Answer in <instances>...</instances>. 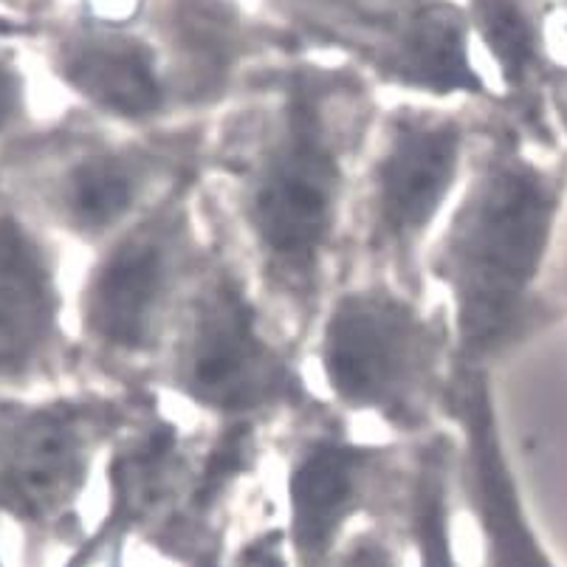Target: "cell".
I'll list each match as a JSON object with an SVG mask.
<instances>
[{
  "instance_id": "obj_15",
  "label": "cell",
  "mask_w": 567,
  "mask_h": 567,
  "mask_svg": "<svg viewBox=\"0 0 567 567\" xmlns=\"http://www.w3.org/2000/svg\"><path fill=\"white\" fill-rule=\"evenodd\" d=\"M446 492V450H441V443H432L421 455L410 494L412 534L421 550V567H457L450 539Z\"/></svg>"
},
{
  "instance_id": "obj_20",
  "label": "cell",
  "mask_w": 567,
  "mask_h": 567,
  "mask_svg": "<svg viewBox=\"0 0 567 567\" xmlns=\"http://www.w3.org/2000/svg\"><path fill=\"white\" fill-rule=\"evenodd\" d=\"M14 111V82L0 71V125L12 116Z\"/></svg>"
},
{
  "instance_id": "obj_16",
  "label": "cell",
  "mask_w": 567,
  "mask_h": 567,
  "mask_svg": "<svg viewBox=\"0 0 567 567\" xmlns=\"http://www.w3.org/2000/svg\"><path fill=\"white\" fill-rule=\"evenodd\" d=\"M474 20L505 80L512 85L525 82V76L534 71L539 49H536L534 23L523 3L519 0H474Z\"/></svg>"
},
{
  "instance_id": "obj_21",
  "label": "cell",
  "mask_w": 567,
  "mask_h": 567,
  "mask_svg": "<svg viewBox=\"0 0 567 567\" xmlns=\"http://www.w3.org/2000/svg\"><path fill=\"white\" fill-rule=\"evenodd\" d=\"M195 567H220V565L215 561V556H200V559L195 561Z\"/></svg>"
},
{
  "instance_id": "obj_8",
  "label": "cell",
  "mask_w": 567,
  "mask_h": 567,
  "mask_svg": "<svg viewBox=\"0 0 567 567\" xmlns=\"http://www.w3.org/2000/svg\"><path fill=\"white\" fill-rule=\"evenodd\" d=\"M386 452L324 435L308 443L288 474L291 543L302 567H319L353 514L368 505Z\"/></svg>"
},
{
  "instance_id": "obj_19",
  "label": "cell",
  "mask_w": 567,
  "mask_h": 567,
  "mask_svg": "<svg viewBox=\"0 0 567 567\" xmlns=\"http://www.w3.org/2000/svg\"><path fill=\"white\" fill-rule=\"evenodd\" d=\"M244 567H288L286 556H282V534L271 530V534L260 536L246 548Z\"/></svg>"
},
{
  "instance_id": "obj_4",
  "label": "cell",
  "mask_w": 567,
  "mask_h": 567,
  "mask_svg": "<svg viewBox=\"0 0 567 567\" xmlns=\"http://www.w3.org/2000/svg\"><path fill=\"white\" fill-rule=\"evenodd\" d=\"M173 384L193 404L235 421L311 401L286 353L262 337L249 293L226 271L195 293L173 348Z\"/></svg>"
},
{
  "instance_id": "obj_9",
  "label": "cell",
  "mask_w": 567,
  "mask_h": 567,
  "mask_svg": "<svg viewBox=\"0 0 567 567\" xmlns=\"http://www.w3.org/2000/svg\"><path fill=\"white\" fill-rule=\"evenodd\" d=\"M452 406L468 437L472 499L486 534L488 567H554L530 534L514 477L505 466L486 381L481 375L463 379L452 393Z\"/></svg>"
},
{
  "instance_id": "obj_1",
  "label": "cell",
  "mask_w": 567,
  "mask_h": 567,
  "mask_svg": "<svg viewBox=\"0 0 567 567\" xmlns=\"http://www.w3.org/2000/svg\"><path fill=\"white\" fill-rule=\"evenodd\" d=\"M559 198L539 169L499 158L477 175L437 251L455 300L461 353H494L517 331L528 288L548 251Z\"/></svg>"
},
{
  "instance_id": "obj_14",
  "label": "cell",
  "mask_w": 567,
  "mask_h": 567,
  "mask_svg": "<svg viewBox=\"0 0 567 567\" xmlns=\"http://www.w3.org/2000/svg\"><path fill=\"white\" fill-rule=\"evenodd\" d=\"M399 80L432 94L481 91L466 49V23L450 7H430L417 12L399 34L393 54Z\"/></svg>"
},
{
  "instance_id": "obj_11",
  "label": "cell",
  "mask_w": 567,
  "mask_h": 567,
  "mask_svg": "<svg viewBox=\"0 0 567 567\" xmlns=\"http://www.w3.org/2000/svg\"><path fill=\"white\" fill-rule=\"evenodd\" d=\"M60 71L87 102L113 116H156L167 102L153 51L122 34H87L74 40L63 51Z\"/></svg>"
},
{
  "instance_id": "obj_6",
  "label": "cell",
  "mask_w": 567,
  "mask_h": 567,
  "mask_svg": "<svg viewBox=\"0 0 567 567\" xmlns=\"http://www.w3.org/2000/svg\"><path fill=\"white\" fill-rule=\"evenodd\" d=\"M131 417L113 399L56 401L0 415V508L45 519L69 512L85 488L100 443Z\"/></svg>"
},
{
  "instance_id": "obj_18",
  "label": "cell",
  "mask_w": 567,
  "mask_h": 567,
  "mask_svg": "<svg viewBox=\"0 0 567 567\" xmlns=\"http://www.w3.org/2000/svg\"><path fill=\"white\" fill-rule=\"evenodd\" d=\"M337 567H399L393 550L386 548L375 536H362L348 554L339 559Z\"/></svg>"
},
{
  "instance_id": "obj_7",
  "label": "cell",
  "mask_w": 567,
  "mask_h": 567,
  "mask_svg": "<svg viewBox=\"0 0 567 567\" xmlns=\"http://www.w3.org/2000/svg\"><path fill=\"white\" fill-rule=\"evenodd\" d=\"M463 162L455 122L395 118L373 169V215L386 244L406 249L424 235L450 198Z\"/></svg>"
},
{
  "instance_id": "obj_10",
  "label": "cell",
  "mask_w": 567,
  "mask_h": 567,
  "mask_svg": "<svg viewBox=\"0 0 567 567\" xmlns=\"http://www.w3.org/2000/svg\"><path fill=\"white\" fill-rule=\"evenodd\" d=\"M56 331V291L45 255L14 220H0V373H23Z\"/></svg>"
},
{
  "instance_id": "obj_3",
  "label": "cell",
  "mask_w": 567,
  "mask_h": 567,
  "mask_svg": "<svg viewBox=\"0 0 567 567\" xmlns=\"http://www.w3.org/2000/svg\"><path fill=\"white\" fill-rule=\"evenodd\" d=\"M446 339L390 288H359L333 306L322 333V370L333 395L395 426L426 415Z\"/></svg>"
},
{
  "instance_id": "obj_13",
  "label": "cell",
  "mask_w": 567,
  "mask_h": 567,
  "mask_svg": "<svg viewBox=\"0 0 567 567\" xmlns=\"http://www.w3.org/2000/svg\"><path fill=\"white\" fill-rule=\"evenodd\" d=\"M153 169V158L138 151L87 153L69 169L60 187L65 218L85 235L107 231L133 213Z\"/></svg>"
},
{
  "instance_id": "obj_5",
  "label": "cell",
  "mask_w": 567,
  "mask_h": 567,
  "mask_svg": "<svg viewBox=\"0 0 567 567\" xmlns=\"http://www.w3.org/2000/svg\"><path fill=\"white\" fill-rule=\"evenodd\" d=\"M193 260L187 209L169 195L105 251L85 291V328L105 350L136 355L162 337Z\"/></svg>"
},
{
  "instance_id": "obj_17",
  "label": "cell",
  "mask_w": 567,
  "mask_h": 567,
  "mask_svg": "<svg viewBox=\"0 0 567 567\" xmlns=\"http://www.w3.org/2000/svg\"><path fill=\"white\" fill-rule=\"evenodd\" d=\"M257 461V437L255 426L249 421H231L229 430L215 441L209 455L200 463V472L195 474L193 494H189V508L193 514L204 517L224 492L235 486L237 477H244Z\"/></svg>"
},
{
  "instance_id": "obj_2",
  "label": "cell",
  "mask_w": 567,
  "mask_h": 567,
  "mask_svg": "<svg viewBox=\"0 0 567 567\" xmlns=\"http://www.w3.org/2000/svg\"><path fill=\"white\" fill-rule=\"evenodd\" d=\"M342 193V144L324 113L322 87L306 76L293 80L277 131L262 144L244 189L251 237L286 286H317Z\"/></svg>"
},
{
  "instance_id": "obj_12",
  "label": "cell",
  "mask_w": 567,
  "mask_h": 567,
  "mask_svg": "<svg viewBox=\"0 0 567 567\" xmlns=\"http://www.w3.org/2000/svg\"><path fill=\"white\" fill-rule=\"evenodd\" d=\"M182 441L169 424H147V430L118 446L111 461V517L107 528L125 534L156 514L178 488L184 472Z\"/></svg>"
}]
</instances>
